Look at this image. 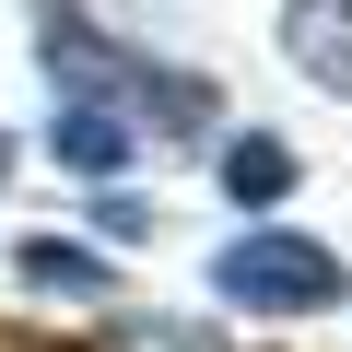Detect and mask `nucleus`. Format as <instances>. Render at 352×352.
<instances>
[{"mask_svg":"<svg viewBox=\"0 0 352 352\" xmlns=\"http://www.w3.org/2000/svg\"><path fill=\"white\" fill-rule=\"evenodd\" d=\"M212 294L247 305V317H329V305L352 294V270H340V247L258 223V235H235V247L212 258Z\"/></svg>","mask_w":352,"mask_h":352,"instance_id":"f257e3e1","label":"nucleus"},{"mask_svg":"<svg viewBox=\"0 0 352 352\" xmlns=\"http://www.w3.org/2000/svg\"><path fill=\"white\" fill-rule=\"evenodd\" d=\"M282 59L329 94H352V0H282Z\"/></svg>","mask_w":352,"mask_h":352,"instance_id":"f03ea898","label":"nucleus"},{"mask_svg":"<svg viewBox=\"0 0 352 352\" xmlns=\"http://www.w3.org/2000/svg\"><path fill=\"white\" fill-rule=\"evenodd\" d=\"M47 153H59L71 176H118V164L141 153V129H129L118 106H59V118H47Z\"/></svg>","mask_w":352,"mask_h":352,"instance_id":"7ed1b4c3","label":"nucleus"},{"mask_svg":"<svg viewBox=\"0 0 352 352\" xmlns=\"http://www.w3.org/2000/svg\"><path fill=\"white\" fill-rule=\"evenodd\" d=\"M282 188H294V153H282L270 129H247V141H223V200H235V212H270Z\"/></svg>","mask_w":352,"mask_h":352,"instance_id":"20e7f679","label":"nucleus"},{"mask_svg":"<svg viewBox=\"0 0 352 352\" xmlns=\"http://www.w3.org/2000/svg\"><path fill=\"white\" fill-rule=\"evenodd\" d=\"M12 270H24L36 294H106V282H118V270H106L94 247H71V235H24V247H12Z\"/></svg>","mask_w":352,"mask_h":352,"instance_id":"39448f33","label":"nucleus"},{"mask_svg":"<svg viewBox=\"0 0 352 352\" xmlns=\"http://www.w3.org/2000/svg\"><path fill=\"white\" fill-rule=\"evenodd\" d=\"M94 352H223V340L188 329V317H141V329H118V340H94Z\"/></svg>","mask_w":352,"mask_h":352,"instance_id":"423d86ee","label":"nucleus"},{"mask_svg":"<svg viewBox=\"0 0 352 352\" xmlns=\"http://www.w3.org/2000/svg\"><path fill=\"white\" fill-rule=\"evenodd\" d=\"M0 176H12V141H0Z\"/></svg>","mask_w":352,"mask_h":352,"instance_id":"0eeeda50","label":"nucleus"}]
</instances>
